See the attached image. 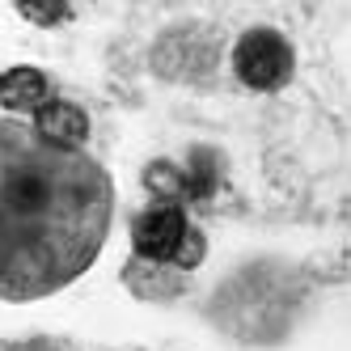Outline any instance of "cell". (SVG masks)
I'll return each instance as SVG.
<instances>
[{
	"label": "cell",
	"mask_w": 351,
	"mask_h": 351,
	"mask_svg": "<svg viewBox=\"0 0 351 351\" xmlns=\"http://www.w3.org/2000/svg\"><path fill=\"white\" fill-rule=\"evenodd\" d=\"M114 224V178L85 148L0 114V300L34 305L97 263Z\"/></svg>",
	"instance_id": "6da1fadb"
},
{
	"label": "cell",
	"mask_w": 351,
	"mask_h": 351,
	"mask_svg": "<svg viewBox=\"0 0 351 351\" xmlns=\"http://www.w3.org/2000/svg\"><path fill=\"white\" fill-rule=\"evenodd\" d=\"M132 245H136V254L144 263H178L186 271L199 267L204 254H208L204 233H199L195 224L182 216V208H173V204L148 208L136 220V229H132Z\"/></svg>",
	"instance_id": "7a4b0ae2"
},
{
	"label": "cell",
	"mask_w": 351,
	"mask_h": 351,
	"mask_svg": "<svg viewBox=\"0 0 351 351\" xmlns=\"http://www.w3.org/2000/svg\"><path fill=\"white\" fill-rule=\"evenodd\" d=\"M233 68H237L241 85H250L254 93H275V89H284L292 81L296 51H292V43L280 30L254 26V30H245L237 38V47H233Z\"/></svg>",
	"instance_id": "3957f363"
},
{
	"label": "cell",
	"mask_w": 351,
	"mask_h": 351,
	"mask_svg": "<svg viewBox=\"0 0 351 351\" xmlns=\"http://www.w3.org/2000/svg\"><path fill=\"white\" fill-rule=\"evenodd\" d=\"M30 123H34L47 140H56V144L85 148V140H89V119H85V110L72 106V102H60V97H47V102L34 110Z\"/></svg>",
	"instance_id": "277c9868"
},
{
	"label": "cell",
	"mask_w": 351,
	"mask_h": 351,
	"mask_svg": "<svg viewBox=\"0 0 351 351\" xmlns=\"http://www.w3.org/2000/svg\"><path fill=\"white\" fill-rule=\"evenodd\" d=\"M47 102V77L38 68H13L0 77V106H5L13 119L34 114Z\"/></svg>",
	"instance_id": "5b68a950"
},
{
	"label": "cell",
	"mask_w": 351,
	"mask_h": 351,
	"mask_svg": "<svg viewBox=\"0 0 351 351\" xmlns=\"http://www.w3.org/2000/svg\"><path fill=\"white\" fill-rule=\"evenodd\" d=\"M21 13H26V17H34V21H47V17H56V21H64L68 17V9L64 5H21Z\"/></svg>",
	"instance_id": "8992f818"
}]
</instances>
